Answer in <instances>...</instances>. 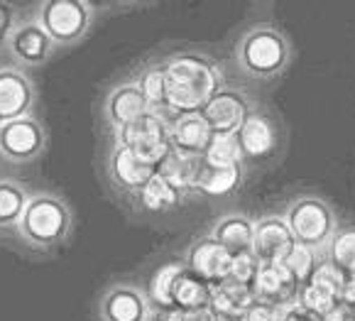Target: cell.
I'll return each mask as SVG.
<instances>
[{"instance_id": "1", "label": "cell", "mask_w": 355, "mask_h": 321, "mask_svg": "<svg viewBox=\"0 0 355 321\" xmlns=\"http://www.w3.org/2000/svg\"><path fill=\"white\" fill-rule=\"evenodd\" d=\"M167 74V108L177 116L201 113L204 105L218 94V71L214 64L196 54L174 57L164 67Z\"/></svg>"}, {"instance_id": "2", "label": "cell", "mask_w": 355, "mask_h": 321, "mask_svg": "<svg viewBox=\"0 0 355 321\" xmlns=\"http://www.w3.org/2000/svg\"><path fill=\"white\" fill-rule=\"evenodd\" d=\"M69 209L57 196L40 194L32 196L25 206V214L20 218V233L35 245H52L62 241L69 231Z\"/></svg>"}, {"instance_id": "3", "label": "cell", "mask_w": 355, "mask_h": 321, "mask_svg": "<svg viewBox=\"0 0 355 321\" xmlns=\"http://www.w3.org/2000/svg\"><path fill=\"white\" fill-rule=\"evenodd\" d=\"M118 145L132 150L137 157L155 164V167H159L164 162V157L172 153L169 128L157 116H152V113H145L135 123L121 128L118 130Z\"/></svg>"}, {"instance_id": "4", "label": "cell", "mask_w": 355, "mask_h": 321, "mask_svg": "<svg viewBox=\"0 0 355 321\" xmlns=\"http://www.w3.org/2000/svg\"><path fill=\"white\" fill-rule=\"evenodd\" d=\"M287 226L292 231L294 241L299 245L316 248L324 245L329 241L331 231H334V216H331V209L319 199H299L297 204L289 209L287 214Z\"/></svg>"}, {"instance_id": "5", "label": "cell", "mask_w": 355, "mask_h": 321, "mask_svg": "<svg viewBox=\"0 0 355 321\" xmlns=\"http://www.w3.org/2000/svg\"><path fill=\"white\" fill-rule=\"evenodd\" d=\"M91 12L78 0H49L40 10V25L52 42H73L89 30Z\"/></svg>"}, {"instance_id": "6", "label": "cell", "mask_w": 355, "mask_h": 321, "mask_svg": "<svg viewBox=\"0 0 355 321\" xmlns=\"http://www.w3.org/2000/svg\"><path fill=\"white\" fill-rule=\"evenodd\" d=\"M241 62L252 74L270 76L284 67L287 62V44L282 35L275 30H255L250 32L241 44Z\"/></svg>"}, {"instance_id": "7", "label": "cell", "mask_w": 355, "mask_h": 321, "mask_svg": "<svg viewBox=\"0 0 355 321\" xmlns=\"http://www.w3.org/2000/svg\"><path fill=\"white\" fill-rule=\"evenodd\" d=\"M44 150V130L35 118L0 125V155L10 162H30Z\"/></svg>"}, {"instance_id": "8", "label": "cell", "mask_w": 355, "mask_h": 321, "mask_svg": "<svg viewBox=\"0 0 355 321\" xmlns=\"http://www.w3.org/2000/svg\"><path fill=\"white\" fill-rule=\"evenodd\" d=\"M299 290H302V284L292 277V272L282 263L260 265L255 284H252L255 300L277 306V309H287V306L297 304Z\"/></svg>"}, {"instance_id": "9", "label": "cell", "mask_w": 355, "mask_h": 321, "mask_svg": "<svg viewBox=\"0 0 355 321\" xmlns=\"http://www.w3.org/2000/svg\"><path fill=\"white\" fill-rule=\"evenodd\" d=\"M297 245L292 231H289L287 221L277 216L262 218L260 223H255V241H252V255L257 258L260 265H272L282 263L292 248Z\"/></svg>"}, {"instance_id": "10", "label": "cell", "mask_w": 355, "mask_h": 321, "mask_svg": "<svg viewBox=\"0 0 355 321\" xmlns=\"http://www.w3.org/2000/svg\"><path fill=\"white\" fill-rule=\"evenodd\" d=\"M201 116L209 123L214 135H220V132L241 130V125L248 121V116H250V108H248L245 98H243L241 94H235V91H218V94L204 105Z\"/></svg>"}, {"instance_id": "11", "label": "cell", "mask_w": 355, "mask_h": 321, "mask_svg": "<svg viewBox=\"0 0 355 321\" xmlns=\"http://www.w3.org/2000/svg\"><path fill=\"white\" fill-rule=\"evenodd\" d=\"M230 263H233V255H230L216 238H204V241H199L189 250V258H187V268L199 275L201 279H206L211 287L223 282V279H228Z\"/></svg>"}, {"instance_id": "12", "label": "cell", "mask_w": 355, "mask_h": 321, "mask_svg": "<svg viewBox=\"0 0 355 321\" xmlns=\"http://www.w3.org/2000/svg\"><path fill=\"white\" fill-rule=\"evenodd\" d=\"M32 86L15 69H0V125L27 118L32 108Z\"/></svg>"}, {"instance_id": "13", "label": "cell", "mask_w": 355, "mask_h": 321, "mask_svg": "<svg viewBox=\"0 0 355 321\" xmlns=\"http://www.w3.org/2000/svg\"><path fill=\"white\" fill-rule=\"evenodd\" d=\"M211 137H214V130L209 128V123L204 121L201 113L179 116L169 125V142H172V150H177V153L204 155Z\"/></svg>"}, {"instance_id": "14", "label": "cell", "mask_w": 355, "mask_h": 321, "mask_svg": "<svg viewBox=\"0 0 355 321\" xmlns=\"http://www.w3.org/2000/svg\"><path fill=\"white\" fill-rule=\"evenodd\" d=\"M157 167L150 162H145L142 157H137L132 150L123 148L118 145L110 157V174H113V180L123 186V189H130V191H142V186L155 177Z\"/></svg>"}, {"instance_id": "15", "label": "cell", "mask_w": 355, "mask_h": 321, "mask_svg": "<svg viewBox=\"0 0 355 321\" xmlns=\"http://www.w3.org/2000/svg\"><path fill=\"white\" fill-rule=\"evenodd\" d=\"M105 113H108V121L113 123L115 130H121V128L135 123L137 118H142L145 113H150V105H147L140 86L125 84L110 94L108 105H105Z\"/></svg>"}, {"instance_id": "16", "label": "cell", "mask_w": 355, "mask_h": 321, "mask_svg": "<svg viewBox=\"0 0 355 321\" xmlns=\"http://www.w3.org/2000/svg\"><path fill=\"white\" fill-rule=\"evenodd\" d=\"M238 140L245 157L265 159L272 155V150L277 148V135H275V125L260 113H250L248 121L238 130Z\"/></svg>"}, {"instance_id": "17", "label": "cell", "mask_w": 355, "mask_h": 321, "mask_svg": "<svg viewBox=\"0 0 355 321\" xmlns=\"http://www.w3.org/2000/svg\"><path fill=\"white\" fill-rule=\"evenodd\" d=\"M150 304L132 287H115L103 300V319L105 321H147Z\"/></svg>"}, {"instance_id": "18", "label": "cell", "mask_w": 355, "mask_h": 321, "mask_svg": "<svg viewBox=\"0 0 355 321\" xmlns=\"http://www.w3.org/2000/svg\"><path fill=\"white\" fill-rule=\"evenodd\" d=\"M10 52L15 54L20 62L37 64L42 62L52 49V37H49L44 27L40 22H25V25L15 27V32L10 35Z\"/></svg>"}, {"instance_id": "19", "label": "cell", "mask_w": 355, "mask_h": 321, "mask_svg": "<svg viewBox=\"0 0 355 321\" xmlns=\"http://www.w3.org/2000/svg\"><path fill=\"white\" fill-rule=\"evenodd\" d=\"M255 304V295L250 287L238 284L233 279H223V282L211 287V309L218 316H228V319H243L250 306Z\"/></svg>"}, {"instance_id": "20", "label": "cell", "mask_w": 355, "mask_h": 321, "mask_svg": "<svg viewBox=\"0 0 355 321\" xmlns=\"http://www.w3.org/2000/svg\"><path fill=\"white\" fill-rule=\"evenodd\" d=\"M204 167H206L204 155H187V153L172 150V153L164 157V162L157 167V172L162 174L164 180L172 182L177 189L187 191V189H196Z\"/></svg>"}, {"instance_id": "21", "label": "cell", "mask_w": 355, "mask_h": 321, "mask_svg": "<svg viewBox=\"0 0 355 321\" xmlns=\"http://www.w3.org/2000/svg\"><path fill=\"white\" fill-rule=\"evenodd\" d=\"M214 238L233 258L250 255L252 241H255V223L245 216H228L214 228Z\"/></svg>"}, {"instance_id": "22", "label": "cell", "mask_w": 355, "mask_h": 321, "mask_svg": "<svg viewBox=\"0 0 355 321\" xmlns=\"http://www.w3.org/2000/svg\"><path fill=\"white\" fill-rule=\"evenodd\" d=\"M211 304V284L191 270H184L174 284V309H199Z\"/></svg>"}, {"instance_id": "23", "label": "cell", "mask_w": 355, "mask_h": 321, "mask_svg": "<svg viewBox=\"0 0 355 321\" xmlns=\"http://www.w3.org/2000/svg\"><path fill=\"white\" fill-rule=\"evenodd\" d=\"M184 270H187V263H167L152 275L147 295H150V302L157 309H164V311L174 309V284H177L179 275Z\"/></svg>"}, {"instance_id": "24", "label": "cell", "mask_w": 355, "mask_h": 321, "mask_svg": "<svg viewBox=\"0 0 355 321\" xmlns=\"http://www.w3.org/2000/svg\"><path fill=\"white\" fill-rule=\"evenodd\" d=\"M182 194H184L182 189H177L172 182L164 180L162 174L155 172V177H152V180L142 186L140 201H142V206H145L147 211H155V214H159V211L174 209V206L182 201Z\"/></svg>"}, {"instance_id": "25", "label": "cell", "mask_w": 355, "mask_h": 321, "mask_svg": "<svg viewBox=\"0 0 355 321\" xmlns=\"http://www.w3.org/2000/svg\"><path fill=\"white\" fill-rule=\"evenodd\" d=\"M243 157H245V155H243L238 132H220V135H214L204 153L206 164H214V167H241Z\"/></svg>"}, {"instance_id": "26", "label": "cell", "mask_w": 355, "mask_h": 321, "mask_svg": "<svg viewBox=\"0 0 355 321\" xmlns=\"http://www.w3.org/2000/svg\"><path fill=\"white\" fill-rule=\"evenodd\" d=\"M297 304L304 306L306 311H311V314L326 316V314H331V311H334L336 306L340 304V295L331 290V287H326V284L311 279V282L302 284Z\"/></svg>"}, {"instance_id": "27", "label": "cell", "mask_w": 355, "mask_h": 321, "mask_svg": "<svg viewBox=\"0 0 355 321\" xmlns=\"http://www.w3.org/2000/svg\"><path fill=\"white\" fill-rule=\"evenodd\" d=\"M238 182H241V167H214V164H206L196 189L209 196H223L230 194L238 186Z\"/></svg>"}, {"instance_id": "28", "label": "cell", "mask_w": 355, "mask_h": 321, "mask_svg": "<svg viewBox=\"0 0 355 321\" xmlns=\"http://www.w3.org/2000/svg\"><path fill=\"white\" fill-rule=\"evenodd\" d=\"M329 263L343 275L345 279L355 277V231H340L334 236L329 250Z\"/></svg>"}, {"instance_id": "29", "label": "cell", "mask_w": 355, "mask_h": 321, "mask_svg": "<svg viewBox=\"0 0 355 321\" xmlns=\"http://www.w3.org/2000/svg\"><path fill=\"white\" fill-rule=\"evenodd\" d=\"M27 194L17 184L0 182V226H12L20 223L27 206Z\"/></svg>"}, {"instance_id": "30", "label": "cell", "mask_w": 355, "mask_h": 321, "mask_svg": "<svg viewBox=\"0 0 355 321\" xmlns=\"http://www.w3.org/2000/svg\"><path fill=\"white\" fill-rule=\"evenodd\" d=\"M137 86H140L142 96H145L147 105H150V113L167 108V74H164V67L150 69Z\"/></svg>"}, {"instance_id": "31", "label": "cell", "mask_w": 355, "mask_h": 321, "mask_svg": "<svg viewBox=\"0 0 355 321\" xmlns=\"http://www.w3.org/2000/svg\"><path fill=\"white\" fill-rule=\"evenodd\" d=\"M282 265L292 272V277L297 279L299 284H306V282H311L313 272L319 268V260L313 255V248L299 245L297 243V245L292 248V253L282 260Z\"/></svg>"}, {"instance_id": "32", "label": "cell", "mask_w": 355, "mask_h": 321, "mask_svg": "<svg viewBox=\"0 0 355 321\" xmlns=\"http://www.w3.org/2000/svg\"><path fill=\"white\" fill-rule=\"evenodd\" d=\"M257 270H260V263H257L255 255H238V258H233V263H230V275L228 279H233V282L238 284H245V287H250L255 284V277H257Z\"/></svg>"}, {"instance_id": "33", "label": "cell", "mask_w": 355, "mask_h": 321, "mask_svg": "<svg viewBox=\"0 0 355 321\" xmlns=\"http://www.w3.org/2000/svg\"><path fill=\"white\" fill-rule=\"evenodd\" d=\"M218 314L209 306H199V309H172L164 314V321H216Z\"/></svg>"}, {"instance_id": "34", "label": "cell", "mask_w": 355, "mask_h": 321, "mask_svg": "<svg viewBox=\"0 0 355 321\" xmlns=\"http://www.w3.org/2000/svg\"><path fill=\"white\" fill-rule=\"evenodd\" d=\"M279 319H282V311H279L277 306L255 300V304L243 314L241 321H279Z\"/></svg>"}, {"instance_id": "35", "label": "cell", "mask_w": 355, "mask_h": 321, "mask_svg": "<svg viewBox=\"0 0 355 321\" xmlns=\"http://www.w3.org/2000/svg\"><path fill=\"white\" fill-rule=\"evenodd\" d=\"M15 32V10L8 3H0V44H6Z\"/></svg>"}, {"instance_id": "36", "label": "cell", "mask_w": 355, "mask_h": 321, "mask_svg": "<svg viewBox=\"0 0 355 321\" xmlns=\"http://www.w3.org/2000/svg\"><path fill=\"white\" fill-rule=\"evenodd\" d=\"M279 321H324V316L311 314V311H306L304 306H299V304H292V306H287V309L282 311V319H279Z\"/></svg>"}, {"instance_id": "37", "label": "cell", "mask_w": 355, "mask_h": 321, "mask_svg": "<svg viewBox=\"0 0 355 321\" xmlns=\"http://www.w3.org/2000/svg\"><path fill=\"white\" fill-rule=\"evenodd\" d=\"M340 304H343V306H355V277L345 279L343 295H340Z\"/></svg>"}, {"instance_id": "38", "label": "cell", "mask_w": 355, "mask_h": 321, "mask_svg": "<svg viewBox=\"0 0 355 321\" xmlns=\"http://www.w3.org/2000/svg\"><path fill=\"white\" fill-rule=\"evenodd\" d=\"M324 321H345V306H343V304H338L334 311H331V314H326V316H324Z\"/></svg>"}, {"instance_id": "39", "label": "cell", "mask_w": 355, "mask_h": 321, "mask_svg": "<svg viewBox=\"0 0 355 321\" xmlns=\"http://www.w3.org/2000/svg\"><path fill=\"white\" fill-rule=\"evenodd\" d=\"M345 321H355V306H345Z\"/></svg>"}, {"instance_id": "40", "label": "cell", "mask_w": 355, "mask_h": 321, "mask_svg": "<svg viewBox=\"0 0 355 321\" xmlns=\"http://www.w3.org/2000/svg\"><path fill=\"white\" fill-rule=\"evenodd\" d=\"M216 321H238V319H228V316H218Z\"/></svg>"}]
</instances>
